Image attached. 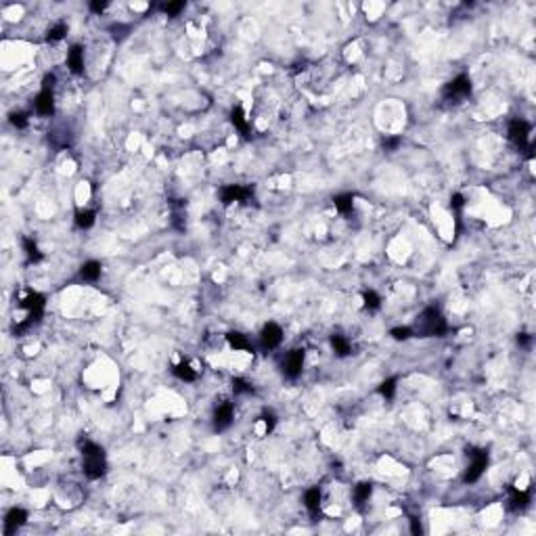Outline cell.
<instances>
[{"instance_id": "cell-24", "label": "cell", "mask_w": 536, "mask_h": 536, "mask_svg": "<svg viewBox=\"0 0 536 536\" xmlns=\"http://www.w3.org/2000/svg\"><path fill=\"white\" fill-rule=\"evenodd\" d=\"M369 496H371V484H367V482L358 484V486H356V492H354L356 503H358V505H363L365 500H369Z\"/></svg>"}, {"instance_id": "cell-31", "label": "cell", "mask_w": 536, "mask_h": 536, "mask_svg": "<svg viewBox=\"0 0 536 536\" xmlns=\"http://www.w3.org/2000/svg\"><path fill=\"white\" fill-rule=\"evenodd\" d=\"M400 147V136H386L383 138V149L386 151H396Z\"/></svg>"}, {"instance_id": "cell-4", "label": "cell", "mask_w": 536, "mask_h": 536, "mask_svg": "<svg viewBox=\"0 0 536 536\" xmlns=\"http://www.w3.org/2000/svg\"><path fill=\"white\" fill-rule=\"evenodd\" d=\"M21 308H26L30 314H28V319L32 323H38L42 319V314H44V298L40 294H30L26 300L19 304Z\"/></svg>"}, {"instance_id": "cell-35", "label": "cell", "mask_w": 536, "mask_h": 536, "mask_svg": "<svg viewBox=\"0 0 536 536\" xmlns=\"http://www.w3.org/2000/svg\"><path fill=\"white\" fill-rule=\"evenodd\" d=\"M530 342H532V335H528V333L517 335V344L519 346H530Z\"/></svg>"}, {"instance_id": "cell-17", "label": "cell", "mask_w": 536, "mask_h": 536, "mask_svg": "<svg viewBox=\"0 0 536 536\" xmlns=\"http://www.w3.org/2000/svg\"><path fill=\"white\" fill-rule=\"evenodd\" d=\"M172 371H174V375L182 381H195L197 379V373H195V369H191L189 363H178Z\"/></svg>"}, {"instance_id": "cell-34", "label": "cell", "mask_w": 536, "mask_h": 536, "mask_svg": "<svg viewBox=\"0 0 536 536\" xmlns=\"http://www.w3.org/2000/svg\"><path fill=\"white\" fill-rule=\"evenodd\" d=\"M463 203H465V201H463V195L454 193V195H452V199H450V205H452L454 209H461V207H463Z\"/></svg>"}, {"instance_id": "cell-37", "label": "cell", "mask_w": 536, "mask_h": 536, "mask_svg": "<svg viewBox=\"0 0 536 536\" xmlns=\"http://www.w3.org/2000/svg\"><path fill=\"white\" fill-rule=\"evenodd\" d=\"M53 84H55V76H53V74H51V76H46V78H44V88H46V90H51Z\"/></svg>"}, {"instance_id": "cell-18", "label": "cell", "mask_w": 536, "mask_h": 536, "mask_svg": "<svg viewBox=\"0 0 536 536\" xmlns=\"http://www.w3.org/2000/svg\"><path fill=\"white\" fill-rule=\"evenodd\" d=\"M226 342L230 344V348H235V350H249V342H247V337L243 335V333L230 331L226 335Z\"/></svg>"}, {"instance_id": "cell-27", "label": "cell", "mask_w": 536, "mask_h": 536, "mask_svg": "<svg viewBox=\"0 0 536 536\" xmlns=\"http://www.w3.org/2000/svg\"><path fill=\"white\" fill-rule=\"evenodd\" d=\"M379 392H381V396H386V398H392L394 392H396V379H386L381 383Z\"/></svg>"}, {"instance_id": "cell-32", "label": "cell", "mask_w": 536, "mask_h": 536, "mask_svg": "<svg viewBox=\"0 0 536 536\" xmlns=\"http://www.w3.org/2000/svg\"><path fill=\"white\" fill-rule=\"evenodd\" d=\"M11 124L17 126V128H26L28 126V118L23 113H13L11 115Z\"/></svg>"}, {"instance_id": "cell-16", "label": "cell", "mask_w": 536, "mask_h": 536, "mask_svg": "<svg viewBox=\"0 0 536 536\" xmlns=\"http://www.w3.org/2000/svg\"><path fill=\"white\" fill-rule=\"evenodd\" d=\"M80 275H82L84 281H97V279L101 277V264L95 262V260H90L82 266V271H80Z\"/></svg>"}, {"instance_id": "cell-2", "label": "cell", "mask_w": 536, "mask_h": 536, "mask_svg": "<svg viewBox=\"0 0 536 536\" xmlns=\"http://www.w3.org/2000/svg\"><path fill=\"white\" fill-rule=\"evenodd\" d=\"M446 321L442 319V314L436 310V308H425L421 319H419V325H417V331L421 335H444L446 333Z\"/></svg>"}, {"instance_id": "cell-29", "label": "cell", "mask_w": 536, "mask_h": 536, "mask_svg": "<svg viewBox=\"0 0 536 536\" xmlns=\"http://www.w3.org/2000/svg\"><path fill=\"white\" fill-rule=\"evenodd\" d=\"M232 390H235V394H247V392H251V386L247 381H243V379H232Z\"/></svg>"}, {"instance_id": "cell-22", "label": "cell", "mask_w": 536, "mask_h": 536, "mask_svg": "<svg viewBox=\"0 0 536 536\" xmlns=\"http://www.w3.org/2000/svg\"><path fill=\"white\" fill-rule=\"evenodd\" d=\"M23 249H26L30 262H38V260H42V253L38 251V245L34 243V239H28V237L23 239Z\"/></svg>"}, {"instance_id": "cell-33", "label": "cell", "mask_w": 536, "mask_h": 536, "mask_svg": "<svg viewBox=\"0 0 536 536\" xmlns=\"http://www.w3.org/2000/svg\"><path fill=\"white\" fill-rule=\"evenodd\" d=\"M262 419H264V432H266V434H271V432H273V427H275V423H277V421H275V415H264Z\"/></svg>"}, {"instance_id": "cell-38", "label": "cell", "mask_w": 536, "mask_h": 536, "mask_svg": "<svg viewBox=\"0 0 536 536\" xmlns=\"http://www.w3.org/2000/svg\"><path fill=\"white\" fill-rule=\"evenodd\" d=\"M411 530H413V534H421V526H419V521L415 517L411 519Z\"/></svg>"}, {"instance_id": "cell-9", "label": "cell", "mask_w": 536, "mask_h": 536, "mask_svg": "<svg viewBox=\"0 0 536 536\" xmlns=\"http://www.w3.org/2000/svg\"><path fill=\"white\" fill-rule=\"evenodd\" d=\"M471 92V82L467 76H457L444 86V97H463V95H469Z\"/></svg>"}, {"instance_id": "cell-14", "label": "cell", "mask_w": 536, "mask_h": 536, "mask_svg": "<svg viewBox=\"0 0 536 536\" xmlns=\"http://www.w3.org/2000/svg\"><path fill=\"white\" fill-rule=\"evenodd\" d=\"M304 503H306V509L310 511L312 515L319 513V509H321V490L319 488H310V490L304 494Z\"/></svg>"}, {"instance_id": "cell-6", "label": "cell", "mask_w": 536, "mask_h": 536, "mask_svg": "<svg viewBox=\"0 0 536 536\" xmlns=\"http://www.w3.org/2000/svg\"><path fill=\"white\" fill-rule=\"evenodd\" d=\"M251 189L249 186H241V184H230L222 189V203L228 205L232 201H247L251 197Z\"/></svg>"}, {"instance_id": "cell-5", "label": "cell", "mask_w": 536, "mask_h": 536, "mask_svg": "<svg viewBox=\"0 0 536 536\" xmlns=\"http://www.w3.org/2000/svg\"><path fill=\"white\" fill-rule=\"evenodd\" d=\"M304 367V350H291L283 363V371L289 379H296Z\"/></svg>"}, {"instance_id": "cell-30", "label": "cell", "mask_w": 536, "mask_h": 536, "mask_svg": "<svg viewBox=\"0 0 536 536\" xmlns=\"http://www.w3.org/2000/svg\"><path fill=\"white\" fill-rule=\"evenodd\" d=\"M182 9H184V3H168V5L161 7V11L168 13V15H178Z\"/></svg>"}, {"instance_id": "cell-11", "label": "cell", "mask_w": 536, "mask_h": 536, "mask_svg": "<svg viewBox=\"0 0 536 536\" xmlns=\"http://www.w3.org/2000/svg\"><path fill=\"white\" fill-rule=\"evenodd\" d=\"M232 404L230 402H222L216 409V413H214V425H216V429L218 432H222V429H226L230 423H232Z\"/></svg>"}, {"instance_id": "cell-21", "label": "cell", "mask_w": 536, "mask_h": 536, "mask_svg": "<svg viewBox=\"0 0 536 536\" xmlns=\"http://www.w3.org/2000/svg\"><path fill=\"white\" fill-rule=\"evenodd\" d=\"M331 346H333V350L340 354V356H348V354H350V342H348L346 337H342V335H333L331 337Z\"/></svg>"}, {"instance_id": "cell-25", "label": "cell", "mask_w": 536, "mask_h": 536, "mask_svg": "<svg viewBox=\"0 0 536 536\" xmlns=\"http://www.w3.org/2000/svg\"><path fill=\"white\" fill-rule=\"evenodd\" d=\"M65 34H67V26H65V23H57V26H53L49 30V40L57 42V40H61Z\"/></svg>"}, {"instance_id": "cell-8", "label": "cell", "mask_w": 536, "mask_h": 536, "mask_svg": "<svg viewBox=\"0 0 536 536\" xmlns=\"http://www.w3.org/2000/svg\"><path fill=\"white\" fill-rule=\"evenodd\" d=\"M281 342H283V331H281V327H279L277 323H268V325H264V329H262V346L268 348V350H273V348H277Z\"/></svg>"}, {"instance_id": "cell-15", "label": "cell", "mask_w": 536, "mask_h": 536, "mask_svg": "<svg viewBox=\"0 0 536 536\" xmlns=\"http://www.w3.org/2000/svg\"><path fill=\"white\" fill-rule=\"evenodd\" d=\"M528 503H530V494L526 490H511V509L513 511L526 509Z\"/></svg>"}, {"instance_id": "cell-3", "label": "cell", "mask_w": 536, "mask_h": 536, "mask_svg": "<svg viewBox=\"0 0 536 536\" xmlns=\"http://www.w3.org/2000/svg\"><path fill=\"white\" fill-rule=\"evenodd\" d=\"M488 467V452L486 450H473L471 452V465L465 471V482H475Z\"/></svg>"}, {"instance_id": "cell-12", "label": "cell", "mask_w": 536, "mask_h": 536, "mask_svg": "<svg viewBox=\"0 0 536 536\" xmlns=\"http://www.w3.org/2000/svg\"><path fill=\"white\" fill-rule=\"evenodd\" d=\"M36 111L40 115H51L55 111V97H53V90H46L42 88V92L36 97Z\"/></svg>"}, {"instance_id": "cell-23", "label": "cell", "mask_w": 536, "mask_h": 536, "mask_svg": "<svg viewBox=\"0 0 536 536\" xmlns=\"http://www.w3.org/2000/svg\"><path fill=\"white\" fill-rule=\"evenodd\" d=\"M76 224L80 228H90L95 224V212H90V209H84V212H78L76 214Z\"/></svg>"}, {"instance_id": "cell-13", "label": "cell", "mask_w": 536, "mask_h": 536, "mask_svg": "<svg viewBox=\"0 0 536 536\" xmlns=\"http://www.w3.org/2000/svg\"><path fill=\"white\" fill-rule=\"evenodd\" d=\"M67 65L74 74H82L84 72V51L82 46H72L67 53Z\"/></svg>"}, {"instance_id": "cell-20", "label": "cell", "mask_w": 536, "mask_h": 536, "mask_svg": "<svg viewBox=\"0 0 536 536\" xmlns=\"http://www.w3.org/2000/svg\"><path fill=\"white\" fill-rule=\"evenodd\" d=\"M333 203H335V207L340 209L342 214H348L352 209V205H354V197L350 195V193H344V195H337L335 199H333Z\"/></svg>"}, {"instance_id": "cell-7", "label": "cell", "mask_w": 536, "mask_h": 536, "mask_svg": "<svg viewBox=\"0 0 536 536\" xmlns=\"http://www.w3.org/2000/svg\"><path fill=\"white\" fill-rule=\"evenodd\" d=\"M528 134H530V124L523 120H513L509 124V138L513 141L517 147H523L528 143Z\"/></svg>"}, {"instance_id": "cell-10", "label": "cell", "mask_w": 536, "mask_h": 536, "mask_svg": "<svg viewBox=\"0 0 536 536\" xmlns=\"http://www.w3.org/2000/svg\"><path fill=\"white\" fill-rule=\"evenodd\" d=\"M26 519H28V513H26V511L13 507V509H11L9 513H7V517H5V534H7V536L15 534L17 528H21L23 523H26Z\"/></svg>"}, {"instance_id": "cell-26", "label": "cell", "mask_w": 536, "mask_h": 536, "mask_svg": "<svg viewBox=\"0 0 536 536\" xmlns=\"http://www.w3.org/2000/svg\"><path fill=\"white\" fill-rule=\"evenodd\" d=\"M363 300H365V306L371 308V310L379 308V304H381V300H379V296L375 294V291H365V294H363Z\"/></svg>"}, {"instance_id": "cell-28", "label": "cell", "mask_w": 536, "mask_h": 536, "mask_svg": "<svg viewBox=\"0 0 536 536\" xmlns=\"http://www.w3.org/2000/svg\"><path fill=\"white\" fill-rule=\"evenodd\" d=\"M390 333H392V337H394V340H398V342H404V340H409V337H411V333H413V331H411L409 327H396V329H392Z\"/></svg>"}, {"instance_id": "cell-19", "label": "cell", "mask_w": 536, "mask_h": 536, "mask_svg": "<svg viewBox=\"0 0 536 536\" xmlns=\"http://www.w3.org/2000/svg\"><path fill=\"white\" fill-rule=\"evenodd\" d=\"M230 120H232V124H235V128L237 130L243 134V136H247V132H249V124H247V120L243 118V113H241V109L239 107H235L232 109V113H230Z\"/></svg>"}, {"instance_id": "cell-36", "label": "cell", "mask_w": 536, "mask_h": 536, "mask_svg": "<svg viewBox=\"0 0 536 536\" xmlns=\"http://www.w3.org/2000/svg\"><path fill=\"white\" fill-rule=\"evenodd\" d=\"M90 9L95 11V13H103V11L107 9V3H92V5H90Z\"/></svg>"}, {"instance_id": "cell-1", "label": "cell", "mask_w": 536, "mask_h": 536, "mask_svg": "<svg viewBox=\"0 0 536 536\" xmlns=\"http://www.w3.org/2000/svg\"><path fill=\"white\" fill-rule=\"evenodd\" d=\"M82 454H84V473L90 477V480L101 477L105 473V469H107L103 448L99 444H95V442H84L82 444Z\"/></svg>"}]
</instances>
